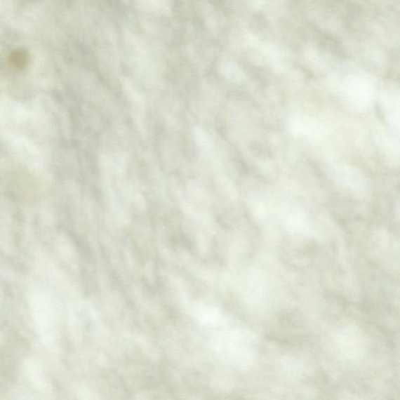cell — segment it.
Masks as SVG:
<instances>
[{
    "instance_id": "cell-1",
    "label": "cell",
    "mask_w": 400,
    "mask_h": 400,
    "mask_svg": "<svg viewBox=\"0 0 400 400\" xmlns=\"http://www.w3.org/2000/svg\"><path fill=\"white\" fill-rule=\"evenodd\" d=\"M189 196L196 202L206 206L209 204V197L206 192L196 183L190 182L187 185Z\"/></svg>"
},
{
    "instance_id": "cell-3",
    "label": "cell",
    "mask_w": 400,
    "mask_h": 400,
    "mask_svg": "<svg viewBox=\"0 0 400 400\" xmlns=\"http://www.w3.org/2000/svg\"><path fill=\"white\" fill-rule=\"evenodd\" d=\"M26 55L24 52H16L12 55L11 62L12 64L17 67H22L26 62Z\"/></svg>"
},
{
    "instance_id": "cell-2",
    "label": "cell",
    "mask_w": 400,
    "mask_h": 400,
    "mask_svg": "<svg viewBox=\"0 0 400 400\" xmlns=\"http://www.w3.org/2000/svg\"><path fill=\"white\" fill-rule=\"evenodd\" d=\"M195 140L200 147L209 149L212 147L211 140L208 133L203 128L196 127L194 130Z\"/></svg>"
}]
</instances>
